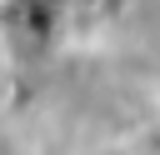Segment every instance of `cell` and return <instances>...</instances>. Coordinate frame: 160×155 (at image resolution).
I'll return each instance as SVG.
<instances>
[{
    "label": "cell",
    "instance_id": "cell-1",
    "mask_svg": "<svg viewBox=\"0 0 160 155\" xmlns=\"http://www.w3.org/2000/svg\"><path fill=\"white\" fill-rule=\"evenodd\" d=\"M150 155H160V150H150Z\"/></svg>",
    "mask_w": 160,
    "mask_h": 155
},
{
    "label": "cell",
    "instance_id": "cell-2",
    "mask_svg": "<svg viewBox=\"0 0 160 155\" xmlns=\"http://www.w3.org/2000/svg\"><path fill=\"white\" fill-rule=\"evenodd\" d=\"M155 150H160V140H155Z\"/></svg>",
    "mask_w": 160,
    "mask_h": 155
}]
</instances>
